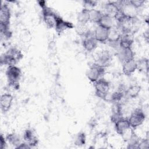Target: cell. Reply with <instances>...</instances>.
Listing matches in <instances>:
<instances>
[{
  "label": "cell",
  "mask_w": 149,
  "mask_h": 149,
  "mask_svg": "<svg viewBox=\"0 0 149 149\" xmlns=\"http://www.w3.org/2000/svg\"><path fill=\"white\" fill-rule=\"evenodd\" d=\"M73 27L74 26L71 22L63 20L61 17L59 16L56 25L55 26V29L58 34H61L67 29H72Z\"/></svg>",
  "instance_id": "15"
},
{
  "label": "cell",
  "mask_w": 149,
  "mask_h": 149,
  "mask_svg": "<svg viewBox=\"0 0 149 149\" xmlns=\"http://www.w3.org/2000/svg\"><path fill=\"white\" fill-rule=\"evenodd\" d=\"M76 30L77 33L80 36H83L86 32L88 30V29H87L86 28V25L85 24H80L77 23V24L76 27Z\"/></svg>",
  "instance_id": "31"
},
{
  "label": "cell",
  "mask_w": 149,
  "mask_h": 149,
  "mask_svg": "<svg viewBox=\"0 0 149 149\" xmlns=\"http://www.w3.org/2000/svg\"><path fill=\"white\" fill-rule=\"evenodd\" d=\"M114 125L116 133L120 136H122L131 128L127 118L122 117L120 118L114 123Z\"/></svg>",
  "instance_id": "7"
},
{
  "label": "cell",
  "mask_w": 149,
  "mask_h": 149,
  "mask_svg": "<svg viewBox=\"0 0 149 149\" xmlns=\"http://www.w3.org/2000/svg\"><path fill=\"white\" fill-rule=\"evenodd\" d=\"M81 37L83 38L82 46L86 51L91 52L97 48L98 42L94 37V31L88 30Z\"/></svg>",
  "instance_id": "4"
},
{
  "label": "cell",
  "mask_w": 149,
  "mask_h": 149,
  "mask_svg": "<svg viewBox=\"0 0 149 149\" xmlns=\"http://www.w3.org/2000/svg\"><path fill=\"white\" fill-rule=\"evenodd\" d=\"M86 136L85 133L83 132H80L78 133L74 139V145L78 147H81L84 146L86 144Z\"/></svg>",
  "instance_id": "29"
},
{
  "label": "cell",
  "mask_w": 149,
  "mask_h": 149,
  "mask_svg": "<svg viewBox=\"0 0 149 149\" xmlns=\"http://www.w3.org/2000/svg\"><path fill=\"white\" fill-rule=\"evenodd\" d=\"M137 69V61L134 59L122 63V72L126 76H130Z\"/></svg>",
  "instance_id": "16"
},
{
  "label": "cell",
  "mask_w": 149,
  "mask_h": 149,
  "mask_svg": "<svg viewBox=\"0 0 149 149\" xmlns=\"http://www.w3.org/2000/svg\"><path fill=\"white\" fill-rule=\"evenodd\" d=\"M6 141L10 144L13 146L15 148H16L22 143L20 136H19V134L15 133H12L8 134L6 136Z\"/></svg>",
  "instance_id": "23"
},
{
  "label": "cell",
  "mask_w": 149,
  "mask_h": 149,
  "mask_svg": "<svg viewBox=\"0 0 149 149\" xmlns=\"http://www.w3.org/2000/svg\"><path fill=\"white\" fill-rule=\"evenodd\" d=\"M103 14L104 13L101 10L95 9L94 8L90 10V21L98 24Z\"/></svg>",
  "instance_id": "25"
},
{
  "label": "cell",
  "mask_w": 149,
  "mask_h": 149,
  "mask_svg": "<svg viewBox=\"0 0 149 149\" xmlns=\"http://www.w3.org/2000/svg\"><path fill=\"white\" fill-rule=\"evenodd\" d=\"M141 91V86L139 84H133L126 90V96L130 98H136Z\"/></svg>",
  "instance_id": "22"
},
{
  "label": "cell",
  "mask_w": 149,
  "mask_h": 149,
  "mask_svg": "<svg viewBox=\"0 0 149 149\" xmlns=\"http://www.w3.org/2000/svg\"><path fill=\"white\" fill-rule=\"evenodd\" d=\"M6 76L8 83H19L22 77V70L16 65L8 66L6 70Z\"/></svg>",
  "instance_id": "6"
},
{
  "label": "cell",
  "mask_w": 149,
  "mask_h": 149,
  "mask_svg": "<svg viewBox=\"0 0 149 149\" xmlns=\"http://www.w3.org/2000/svg\"><path fill=\"white\" fill-rule=\"evenodd\" d=\"M140 139L139 137L135 134L134 132L133 133L132 136L130 137V139L127 140V148H133L138 149Z\"/></svg>",
  "instance_id": "27"
},
{
  "label": "cell",
  "mask_w": 149,
  "mask_h": 149,
  "mask_svg": "<svg viewBox=\"0 0 149 149\" xmlns=\"http://www.w3.org/2000/svg\"><path fill=\"white\" fill-rule=\"evenodd\" d=\"M0 62L1 65H6L8 66V67L16 65L18 62L17 60H16L15 58L6 53H4L3 55H1Z\"/></svg>",
  "instance_id": "24"
},
{
  "label": "cell",
  "mask_w": 149,
  "mask_h": 149,
  "mask_svg": "<svg viewBox=\"0 0 149 149\" xmlns=\"http://www.w3.org/2000/svg\"><path fill=\"white\" fill-rule=\"evenodd\" d=\"M104 14L107 15L114 19L115 16L120 9L116 2H108L104 5Z\"/></svg>",
  "instance_id": "14"
},
{
  "label": "cell",
  "mask_w": 149,
  "mask_h": 149,
  "mask_svg": "<svg viewBox=\"0 0 149 149\" xmlns=\"http://www.w3.org/2000/svg\"><path fill=\"white\" fill-rule=\"evenodd\" d=\"M98 26L102 27L105 29L109 30L112 27L114 26L113 25V19L111 17L103 14L102 17L101 18L100 22L97 24Z\"/></svg>",
  "instance_id": "21"
},
{
  "label": "cell",
  "mask_w": 149,
  "mask_h": 149,
  "mask_svg": "<svg viewBox=\"0 0 149 149\" xmlns=\"http://www.w3.org/2000/svg\"><path fill=\"white\" fill-rule=\"evenodd\" d=\"M31 147H30V146L27 144V143L26 142H23V143H21L20 144L17 146L16 148H19V149H29V148H31Z\"/></svg>",
  "instance_id": "35"
},
{
  "label": "cell",
  "mask_w": 149,
  "mask_h": 149,
  "mask_svg": "<svg viewBox=\"0 0 149 149\" xmlns=\"http://www.w3.org/2000/svg\"><path fill=\"white\" fill-rule=\"evenodd\" d=\"M126 88H124L122 86L119 87L117 90L113 92L109 98L110 101L113 103L120 102L121 100L124 97L125 95H126Z\"/></svg>",
  "instance_id": "19"
},
{
  "label": "cell",
  "mask_w": 149,
  "mask_h": 149,
  "mask_svg": "<svg viewBox=\"0 0 149 149\" xmlns=\"http://www.w3.org/2000/svg\"><path fill=\"white\" fill-rule=\"evenodd\" d=\"M105 73V68L98 65L96 63L91 65L87 71V79L91 82L95 83L98 79L103 77Z\"/></svg>",
  "instance_id": "3"
},
{
  "label": "cell",
  "mask_w": 149,
  "mask_h": 149,
  "mask_svg": "<svg viewBox=\"0 0 149 149\" xmlns=\"http://www.w3.org/2000/svg\"><path fill=\"white\" fill-rule=\"evenodd\" d=\"M118 57L119 61L123 63L125 62L134 59V54L132 48H119L118 52Z\"/></svg>",
  "instance_id": "11"
},
{
  "label": "cell",
  "mask_w": 149,
  "mask_h": 149,
  "mask_svg": "<svg viewBox=\"0 0 149 149\" xmlns=\"http://www.w3.org/2000/svg\"><path fill=\"white\" fill-rule=\"evenodd\" d=\"M129 2L133 8L137 9L143 6V5L145 3V1H144V0H132V1H129Z\"/></svg>",
  "instance_id": "32"
},
{
  "label": "cell",
  "mask_w": 149,
  "mask_h": 149,
  "mask_svg": "<svg viewBox=\"0 0 149 149\" xmlns=\"http://www.w3.org/2000/svg\"><path fill=\"white\" fill-rule=\"evenodd\" d=\"M146 116L144 111L140 108H136L130 114L128 120L131 128L136 129L141 126L146 119Z\"/></svg>",
  "instance_id": "2"
},
{
  "label": "cell",
  "mask_w": 149,
  "mask_h": 149,
  "mask_svg": "<svg viewBox=\"0 0 149 149\" xmlns=\"http://www.w3.org/2000/svg\"><path fill=\"white\" fill-rule=\"evenodd\" d=\"M95 95L103 100H107L110 88L109 82L102 77L94 83Z\"/></svg>",
  "instance_id": "1"
},
{
  "label": "cell",
  "mask_w": 149,
  "mask_h": 149,
  "mask_svg": "<svg viewBox=\"0 0 149 149\" xmlns=\"http://www.w3.org/2000/svg\"><path fill=\"white\" fill-rule=\"evenodd\" d=\"M137 69L139 71L147 73L148 72V59L147 58H143L137 61Z\"/></svg>",
  "instance_id": "28"
},
{
  "label": "cell",
  "mask_w": 149,
  "mask_h": 149,
  "mask_svg": "<svg viewBox=\"0 0 149 149\" xmlns=\"http://www.w3.org/2000/svg\"><path fill=\"white\" fill-rule=\"evenodd\" d=\"M109 30L98 26L94 31V37L97 42L105 43L108 41Z\"/></svg>",
  "instance_id": "12"
},
{
  "label": "cell",
  "mask_w": 149,
  "mask_h": 149,
  "mask_svg": "<svg viewBox=\"0 0 149 149\" xmlns=\"http://www.w3.org/2000/svg\"><path fill=\"white\" fill-rule=\"evenodd\" d=\"M23 139L24 141L29 144L32 148L36 146L38 143V139L35 135L34 131L31 129H27L23 133Z\"/></svg>",
  "instance_id": "13"
},
{
  "label": "cell",
  "mask_w": 149,
  "mask_h": 149,
  "mask_svg": "<svg viewBox=\"0 0 149 149\" xmlns=\"http://www.w3.org/2000/svg\"><path fill=\"white\" fill-rule=\"evenodd\" d=\"M13 100V97L9 93H4L0 98V107L2 112H7L10 108Z\"/></svg>",
  "instance_id": "8"
},
{
  "label": "cell",
  "mask_w": 149,
  "mask_h": 149,
  "mask_svg": "<svg viewBox=\"0 0 149 149\" xmlns=\"http://www.w3.org/2000/svg\"><path fill=\"white\" fill-rule=\"evenodd\" d=\"M123 117V112L122 105L120 102L113 103V107L111 110V120L114 123L116 121H117L120 118Z\"/></svg>",
  "instance_id": "18"
},
{
  "label": "cell",
  "mask_w": 149,
  "mask_h": 149,
  "mask_svg": "<svg viewBox=\"0 0 149 149\" xmlns=\"http://www.w3.org/2000/svg\"><path fill=\"white\" fill-rule=\"evenodd\" d=\"M6 139L3 134H1L0 136V148L4 149L6 147Z\"/></svg>",
  "instance_id": "34"
},
{
  "label": "cell",
  "mask_w": 149,
  "mask_h": 149,
  "mask_svg": "<svg viewBox=\"0 0 149 149\" xmlns=\"http://www.w3.org/2000/svg\"><path fill=\"white\" fill-rule=\"evenodd\" d=\"M42 13L43 20L46 26L50 29L55 28L59 16L47 6L42 8Z\"/></svg>",
  "instance_id": "5"
},
{
  "label": "cell",
  "mask_w": 149,
  "mask_h": 149,
  "mask_svg": "<svg viewBox=\"0 0 149 149\" xmlns=\"http://www.w3.org/2000/svg\"><path fill=\"white\" fill-rule=\"evenodd\" d=\"M133 41V38L131 33H122L119 41V48H132Z\"/></svg>",
  "instance_id": "17"
},
{
  "label": "cell",
  "mask_w": 149,
  "mask_h": 149,
  "mask_svg": "<svg viewBox=\"0 0 149 149\" xmlns=\"http://www.w3.org/2000/svg\"><path fill=\"white\" fill-rule=\"evenodd\" d=\"M77 23L86 24L90 21V10L83 8L77 15Z\"/></svg>",
  "instance_id": "20"
},
{
  "label": "cell",
  "mask_w": 149,
  "mask_h": 149,
  "mask_svg": "<svg viewBox=\"0 0 149 149\" xmlns=\"http://www.w3.org/2000/svg\"><path fill=\"white\" fill-rule=\"evenodd\" d=\"M149 147V141L147 139L140 140L139 144L138 149H143V148H148Z\"/></svg>",
  "instance_id": "33"
},
{
  "label": "cell",
  "mask_w": 149,
  "mask_h": 149,
  "mask_svg": "<svg viewBox=\"0 0 149 149\" xmlns=\"http://www.w3.org/2000/svg\"><path fill=\"white\" fill-rule=\"evenodd\" d=\"M11 13L7 3L2 4L0 9V24L10 25Z\"/></svg>",
  "instance_id": "10"
},
{
  "label": "cell",
  "mask_w": 149,
  "mask_h": 149,
  "mask_svg": "<svg viewBox=\"0 0 149 149\" xmlns=\"http://www.w3.org/2000/svg\"><path fill=\"white\" fill-rule=\"evenodd\" d=\"M112 59V55L108 51H102L98 55L96 62L95 63L105 68L111 64Z\"/></svg>",
  "instance_id": "9"
},
{
  "label": "cell",
  "mask_w": 149,
  "mask_h": 149,
  "mask_svg": "<svg viewBox=\"0 0 149 149\" xmlns=\"http://www.w3.org/2000/svg\"><path fill=\"white\" fill-rule=\"evenodd\" d=\"M83 8L91 10L94 9V8L97 5V2L95 1H91V0H86L83 2Z\"/></svg>",
  "instance_id": "30"
},
{
  "label": "cell",
  "mask_w": 149,
  "mask_h": 149,
  "mask_svg": "<svg viewBox=\"0 0 149 149\" xmlns=\"http://www.w3.org/2000/svg\"><path fill=\"white\" fill-rule=\"evenodd\" d=\"M6 54L9 55L13 58H15L16 60H17L18 62L22 59L23 55L21 52L20 50H19L18 48L15 47H12L9 48L6 52H5Z\"/></svg>",
  "instance_id": "26"
}]
</instances>
